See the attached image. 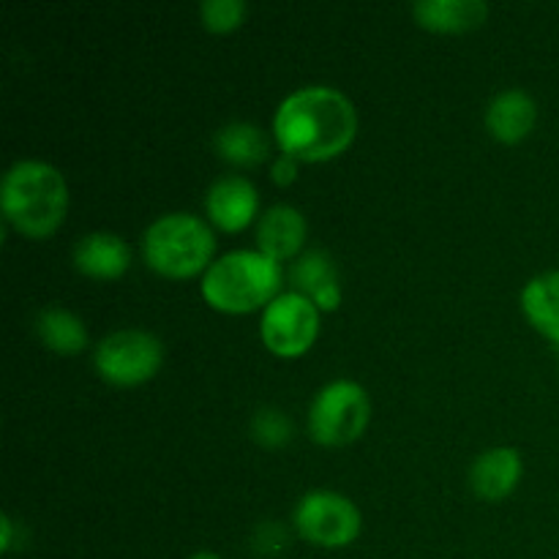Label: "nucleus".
Wrapping results in <instances>:
<instances>
[{
  "mask_svg": "<svg viewBox=\"0 0 559 559\" xmlns=\"http://www.w3.org/2000/svg\"><path fill=\"white\" fill-rule=\"evenodd\" d=\"M358 134V112L336 87L311 85L289 93L273 118L282 153L298 162H328L347 151Z\"/></svg>",
  "mask_w": 559,
  "mask_h": 559,
  "instance_id": "1",
  "label": "nucleus"
},
{
  "mask_svg": "<svg viewBox=\"0 0 559 559\" xmlns=\"http://www.w3.org/2000/svg\"><path fill=\"white\" fill-rule=\"evenodd\" d=\"M0 207L5 222L20 235L47 238L63 224L69 211V186L52 164L22 158L3 175Z\"/></svg>",
  "mask_w": 559,
  "mask_h": 559,
  "instance_id": "2",
  "label": "nucleus"
},
{
  "mask_svg": "<svg viewBox=\"0 0 559 559\" xmlns=\"http://www.w3.org/2000/svg\"><path fill=\"white\" fill-rule=\"evenodd\" d=\"M282 265L260 249H240L213 260L202 276V298L224 314H249L278 298Z\"/></svg>",
  "mask_w": 559,
  "mask_h": 559,
  "instance_id": "3",
  "label": "nucleus"
},
{
  "mask_svg": "<svg viewBox=\"0 0 559 559\" xmlns=\"http://www.w3.org/2000/svg\"><path fill=\"white\" fill-rule=\"evenodd\" d=\"M142 254L162 276L191 278L213 265L216 238L202 218L191 213H167L145 229Z\"/></svg>",
  "mask_w": 559,
  "mask_h": 559,
  "instance_id": "4",
  "label": "nucleus"
},
{
  "mask_svg": "<svg viewBox=\"0 0 559 559\" xmlns=\"http://www.w3.org/2000/svg\"><path fill=\"white\" fill-rule=\"evenodd\" d=\"M371 418V402L364 385L333 380L314 396L309 409V435L317 445L344 448L358 440Z\"/></svg>",
  "mask_w": 559,
  "mask_h": 559,
  "instance_id": "5",
  "label": "nucleus"
},
{
  "mask_svg": "<svg viewBox=\"0 0 559 559\" xmlns=\"http://www.w3.org/2000/svg\"><path fill=\"white\" fill-rule=\"evenodd\" d=\"M164 360V347L153 333L140 328H123L98 342L93 364L98 377L109 385L131 388L142 385L158 374Z\"/></svg>",
  "mask_w": 559,
  "mask_h": 559,
  "instance_id": "6",
  "label": "nucleus"
},
{
  "mask_svg": "<svg viewBox=\"0 0 559 559\" xmlns=\"http://www.w3.org/2000/svg\"><path fill=\"white\" fill-rule=\"evenodd\" d=\"M320 331V309L306 295L282 293L262 311V344L278 358H300L309 353Z\"/></svg>",
  "mask_w": 559,
  "mask_h": 559,
  "instance_id": "7",
  "label": "nucleus"
},
{
  "mask_svg": "<svg viewBox=\"0 0 559 559\" xmlns=\"http://www.w3.org/2000/svg\"><path fill=\"white\" fill-rule=\"evenodd\" d=\"M295 530L309 544L342 549L360 535V511L338 491H309L295 506Z\"/></svg>",
  "mask_w": 559,
  "mask_h": 559,
  "instance_id": "8",
  "label": "nucleus"
},
{
  "mask_svg": "<svg viewBox=\"0 0 559 559\" xmlns=\"http://www.w3.org/2000/svg\"><path fill=\"white\" fill-rule=\"evenodd\" d=\"M205 211L211 222L224 233H238L249 227L260 211V194L254 183L240 175H227V178L213 180L205 197Z\"/></svg>",
  "mask_w": 559,
  "mask_h": 559,
  "instance_id": "9",
  "label": "nucleus"
},
{
  "mask_svg": "<svg viewBox=\"0 0 559 559\" xmlns=\"http://www.w3.org/2000/svg\"><path fill=\"white\" fill-rule=\"evenodd\" d=\"M306 233L309 227L298 207L273 205L262 213L260 224H257V246L262 254L276 262L298 260L304 254Z\"/></svg>",
  "mask_w": 559,
  "mask_h": 559,
  "instance_id": "10",
  "label": "nucleus"
},
{
  "mask_svg": "<svg viewBox=\"0 0 559 559\" xmlns=\"http://www.w3.org/2000/svg\"><path fill=\"white\" fill-rule=\"evenodd\" d=\"M295 293L306 295L320 311H336L342 306V284H338L336 265L320 249H309L293 262L289 271Z\"/></svg>",
  "mask_w": 559,
  "mask_h": 559,
  "instance_id": "11",
  "label": "nucleus"
},
{
  "mask_svg": "<svg viewBox=\"0 0 559 559\" xmlns=\"http://www.w3.org/2000/svg\"><path fill=\"white\" fill-rule=\"evenodd\" d=\"M535 120H538V104L527 91H519V87L497 93L486 107V129L497 142H506V145L527 140L530 131L535 129Z\"/></svg>",
  "mask_w": 559,
  "mask_h": 559,
  "instance_id": "12",
  "label": "nucleus"
},
{
  "mask_svg": "<svg viewBox=\"0 0 559 559\" xmlns=\"http://www.w3.org/2000/svg\"><path fill=\"white\" fill-rule=\"evenodd\" d=\"M522 453L516 448H491L469 467V486L486 502H500L522 480Z\"/></svg>",
  "mask_w": 559,
  "mask_h": 559,
  "instance_id": "13",
  "label": "nucleus"
},
{
  "mask_svg": "<svg viewBox=\"0 0 559 559\" xmlns=\"http://www.w3.org/2000/svg\"><path fill=\"white\" fill-rule=\"evenodd\" d=\"M74 265L85 276L98 278V282H112L129 271L131 249L120 235L91 233L76 240Z\"/></svg>",
  "mask_w": 559,
  "mask_h": 559,
  "instance_id": "14",
  "label": "nucleus"
},
{
  "mask_svg": "<svg viewBox=\"0 0 559 559\" xmlns=\"http://www.w3.org/2000/svg\"><path fill=\"white\" fill-rule=\"evenodd\" d=\"M413 16L426 31L467 33L484 25L489 5L484 0H418Z\"/></svg>",
  "mask_w": 559,
  "mask_h": 559,
  "instance_id": "15",
  "label": "nucleus"
},
{
  "mask_svg": "<svg viewBox=\"0 0 559 559\" xmlns=\"http://www.w3.org/2000/svg\"><path fill=\"white\" fill-rule=\"evenodd\" d=\"M522 309L535 331L559 344V271L530 278L522 293Z\"/></svg>",
  "mask_w": 559,
  "mask_h": 559,
  "instance_id": "16",
  "label": "nucleus"
},
{
  "mask_svg": "<svg viewBox=\"0 0 559 559\" xmlns=\"http://www.w3.org/2000/svg\"><path fill=\"white\" fill-rule=\"evenodd\" d=\"M36 333L55 355H80L87 344V328L74 311L63 306H47L36 317Z\"/></svg>",
  "mask_w": 559,
  "mask_h": 559,
  "instance_id": "17",
  "label": "nucleus"
},
{
  "mask_svg": "<svg viewBox=\"0 0 559 559\" xmlns=\"http://www.w3.org/2000/svg\"><path fill=\"white\" fill-rule=\"evenodd\" d=\"M218 156L235 167H257L267 158V136L262 134L260 126L246 123V120H233L222 126L213 140Z\"/></svg>",
  "mask_w": 559,
  "mask_h": 559,
  "instance_id": "18",
  "label": "nucleus"
},
{
  "mask_svg": "<svg viewBox=\"0 0 559 559\" xmlns=\"http://www.w3.org/2000/svg\"><path fill=\"white\" fill-rule=\"evenodd\" d=\"M251 437L262 448H282L293 440V420L282 409L265 407L251 418Z\"/></svg>",
  "mask_w": 559,
  "mask_h": 559,
  "instance_id": "19",
  "label": "nucleus"
},
{
  "mask_svg": "<svg viewBox=\"0 0 559 559\" xmlns=\"http://www.w3.org/2000/svg\"><path fill=\"white\" fill-rule=\"evenodd\" d=\"M202 25L211 33H229L246 20L243 0H205L200 5Z\"/></svg>",
  "mask_w": 559,
  "mask_h": 559,
  "instance_id": "20",
  "label": "nucleus"
},
{
  "mask_svg": "<svg viewBox=\"0 0 559 559\" xmlns=\"http://www.w3.org/2000/svg\"><path fill=\"white\" fill-rule=\"evenodd\" d=\"M271 175L278 186H289L295 180V175H298V158L287 156V153H278V158L271 167Z\"/></svg>",
  "mask_w": 559,
  "mask_h": 559,
  "instance_id": "21",
  "label": "nucleus"
},
{
  "mask_svg": "<svg viewBox=\"0 0 559 559\" xmlns=\"http://www.w3.org/2000/svg\"><path fill=\"white\" fill-rule=\"evenodd\" d=\"M189 559H222V557L213 555V551H197V555H191Z\"/></svg>",
  "mask_w": 559,
  "mask_h": 559,
  "instance_id": "22",
  "label": "nucleus"
}]
</instances>
